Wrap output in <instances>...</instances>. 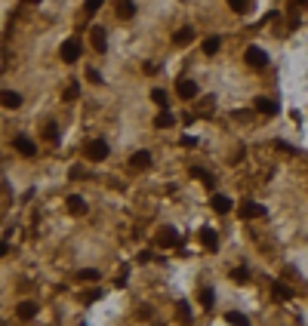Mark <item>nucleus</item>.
Segmentation results:
<instances>
[{
    "label": "nucleus",
    "instance_id": "b1692460",
    "mask_svg": "<svg viewBox=\"0 0 308 326\" xmlns=\"http://www.w3.org/2000/svg\"><path fill=\"white\" fill-rule=\"evenodd\" d=\"M231 280L234 283H247L250 280V271H247V268H231Z\"/></svg>",
    "mask_w": 308,
    "mask_h": 326
},
{
    "label": "nucleus",
    "instance_id": "e433bc0d",
    "mask_svg": "<svg viewBox=\"0 0 308 326\" xmlns=\"http://www.w3.org/2000/svg\"><path fill=\"white\" fill-rule=\"evenodd\" d=\"M25 3H40V0H25Z\"/></svg>",
    "mask_w": 308,
    "mask_h": 326
},
{
    "label": "nucleus",
    "instance_id": "aec40b11",
    "mask_svg": "<svg viewBox=\"0 0 308 326\" xmlns=\"http://www.w3.org/2000/svg\"><path fill=\"white\" fill-rule=\"evenodd\" d=\"M191 176H195V179H200L203 185H207V188H216V179L210 176V172H203L200 166H195V169H191Z\"/></svg>",
    "mask_w": 308,
    "mask_h": 326
},
{
    "label": "nucleus",
    "instance_id": "473e14b6",
    "mask_svg": "<svg viewBox=\"0 0 308 326\" xmlns=\"http://www.w3.org/2000/svg\"><path fill=\"white\" fill-rule=\"evenodd\" d=\"M86 77H89V80H93V83H102V74L96 71V68H89V71H86Z\"/></svg>",
    "mask_w": 308,
    "mask_h": 326
},
{
    "label": "nucleus",
    "instance_id": "dca6fc26",
    "mask_svg": "<svg viewBox=\"0 0 308 326\" xmlns=\"http://www.w3.org/2000/svg\"><path fill=\"white\" fill-rule=\"evenodd\" d=\"M195 40V28H179L176 34H173V43L176 46H185V43H191Z\"/></svg>",
    "mask_w": 308,
    "mask_h": 326
},
{
    "label": "nucleus",
    "instance_id": "1a4fd4ad",
    "mask_svg": "<svg viewBox=\"0 0 308 326\" xmlns=\"http://www.w3.org/2000/svg\"><path fill=\"white\" fill-rule=\"evenodd\" d=\"M176 92H179L182 99H195V96H197V83H195V80H185V77H182L179 83H176Z\"/></svg>",
    "mask_w": 308,
    "mask_h": 326
},
{
    "label": "nucleus",
    "instance_id": "4468645a",
    "mask_svg": "<svg viewBox=\"0 0 308 326\" xmlns=\"http://www.w3.org/2000/svg\"><path fill=\"white\" fill-rule=\"evenodd\" d=\"M130 163L136 169H148V166H151V154H148V151H136V154L130 157Z\"/></svg>",
    "mask_w": 308,
    "mask_h": 326
},
{
    "label": "nucleus",
    "instance_id": "f03ea898",
    "mask_svg": "<svg viewBox=\"0 0 308 326\" xmlns=\"http://www.w3.org/2000/svg\"><path fill=\"white\" fill-rule=\"evenodd\" d=\"M86 157L93 163H102L108 157V142H105V138H93V142L86 145Z\"/></svg>",
    "mask_w": 308,
    "mask_h": 326
},
{
    "label": "nucleus",
    "instance_id": "c756f323",
    "mask_svg": "<svg viewBox=\"0 0 308 326\" xmlns=\"http://www.w3.org/2000/svg\"><path fill=\"white\" fill-rule=\"evenodd\" d=\"M176 314H179V317H182V320H185V323L191 320V308L185 305V301H179V305H176Z\"/></svg>",
    "mask_w": 308,
    "mask_h": 326
},
{
    "label": "nucleus",
    "instance_id": "6ab92c4d",
    "mask_svg": "<svg viewBox=\"0 0 308 326\" xmlns=\"http://www.w3.org/2000/svg\"><path fill=\"white\" fill-rule=\"evenodd\" d=\"M231 200H228V197H219V194H216L213 197V209H216V213H219V216H225V213H231Z\"/></svg>",
    "mask_w": 308,
    "mask_h": 326
},
{
    "label": "nucleus",
    "instance_id": "2f4dec72",
    "mask_svg": "<svg viewBox=\"0 0 308 326\" xmlns=\"http://www.w3.org/2000/svg\"><path fill=\"white\" fill-rule=\"evenodd\" d=\"M99 6H102V0H84V9H86L89 16H93V13H96Z\"/></svg>",
    "mask_w": 308,
    "mask_h": 326
},
{
    "label": "nucleus",
    "instance_id": "72a5a7b5",
    "mask_svg": "<svg viewBox=\"0 0 308 326\" xmlns=\"http://www.w3.org/2000/svg\"><path fill=\"white\" fill-rule=\"evenodd\" d=\"M86 172H84V166H71V179H84Z\"/></svg>",
    "mask_w": 308,
    "mask_h": 326
},
{
    "label": "nucleus",
    "instance_id": "7ed1b4c3",
    "mask_svg": "<svg viewBox=\"0 0 308 326\" xmlns=\"http://www.w3.org/2000/svg\"><path fill=\"white\" fill-rule=\"evenodd\" d=\"M244 59H247L250 68H265L268 65V55H265V50H259V46H247Z\"/></svg>",
    "mask_w": 308,
    "mask_h": 326
},
{
    "label": "nucleus",
    "instance_id": "20e7f679",
    "mask_svg": "<svg viewBox=\"0 0 308 326\" xmlns=\"http://www.w3.org/2000/svg\"><path fill=\"white\" fill-rule=\"evenodd\" d=\"M157 246H179V231L173 225H164L157 231Z\"/></svg>",
    "mask_w": 308,
    "mask_h": 326
},
{
    "label": "nucleus",
    "instance_id": "423d86ee",
    "mask_svg": "<svg viewBox=\"0 0 308 326\" xmlns=\"http://www.w3.org/2000/svg\"><path fill=\"white\" fill-rule=\"evenodd\" d=\"M89 43H93L96 53H105V50H108V34H105V28H102V25H96L93 31H89Z\"/></svg>",
    "mask_w": 308,
    "mask_h": 326
},
{
    "label": "nucleus",
    "instance_id": "393cba45",
    "mask_svg": "<svg viewBox=\"0 0 308 326\" xmlns=\"http://www.w3.org/2000/svg\"><path fill=\"white\" fill-rule=\"evenodd\" d=\"M228 6H231L234 9V13H250V0H228Z\"/></svg>",
    "mask_w": 308,
    "mask_h": 326
},
{
    "label": "nucleus",
    "instance_id": "f3484780",
    "mask_svg": "<svg viewBox=\"0 0 308 326\" xmlns=\"http://www.w3.org/2000/svg\"><path fill=\"white\" fill-rule=\"evenodd\" d=\"M271 296H275L278 301H290L293 299V289L283 286V283H271Z\"/></svg>",
    "mask_w": 308,
    "mask_h": 326
},
{
    "label": "nucleus",
    "instance_id": "7c9ffc66",
    "mask_svg": "<svg viewBox=\"0 0 308 326\" xmlns=\"http://www.w3.org/2000/svg\"><path fill=\"white\" fill-rule=\"evenodd\" d=\"M102 296H105V293H102V289H89V293H84L81 299H84V301H99Z\"/></svg>",
    "mask_w": 308,
    "mask_h": 326
},
{
    "label": "nucleus",
    "instance_id": "a878e982",
    "mask_svg": "<svg viewBox=\"0 0 308 326\" xmlns=\"http://www.w3.org/2000/svg\"><path fill=\"white\" fill-rule=\"evenodd\" d=\"M43 138H47V142H56V138H59V126L47 123V126H43Z\"/></svg>",
    "mask_w": 308,
    "mask_h": 326
},
{
    "label": "nucleus",
    "instance_id": "f704fd0d",
    "mask_svg": "<svg viewBox=\"0 0 308 326\" xmlns=\"http://www.w3.org/2000/svg\"><path fill=\"white\" fill-rule=\"evenodd\" d=\"M182 145L191 148V145H197V138H195V136H182Z\"/></svg>",
    "mask_w": 308,
    "mask_h": 326
},
{
    "label": "nucleus",
    "instance_id": "bb28decb",
    "mask_svg": "<svg viewBox=\"0 0 308 326\" xmlns=\"http://www.w3.org/2000/svg\"><path fill=\"white\" fill-rule=\"evenodd\" d=\"M213 301H216L213 289H200V305H203V308H213Z\"/></svg>",
    "mask_w": 308,
    "mask_h": 326
},
{
    "label": "nucleus",
    "instance_id": "4be33fe9",
    "mask_svg": "<svg viewBox=\"0 0 308 326\" xmlns=\"http://www.w3.org/2000/svg\"><path fill=\"white\" fill-rule=\"evenodd\" d=\"M219 46H222V37H207V40H203V53L216 55V53H219Z\"/></svg>",
    "mask_w": 308,
    "mask_h": 326
},
{
    "label": "nucleus",
    "instance_id": "412c9836",
    "mask_svg": "<svg viewBox=\"0 0 308 326\" xmlns=\"http://www.w3.org/2000/svg\"><path fill=\"white\" fill-rule=\"evenodd\" d=\"M225 320H228V323H231V326H250V320L244 317V314H241V311H228V314H225Z\"/></svg>",
    "mask_w": 308,
    "mask_h": 326
},
{
    "label": "nucleus",
    "instance_id": "6e6552de",
    "mask_svg": "<svg viewBox=\"0 0 308 326\" xmlns=\"http://www.w3.org/2000/svg\"><path fill=\"white\" fill-rule=\"evenodd\" d=\"M237 213H241V218H262V216H265V206H259L253 200H244Z\"/></svg>",
    "mask_w": 308,
    "mask_h": 326
},
{
    "label": "nucleus",
    "instance_id": "5701e85b",
    "mask_svg": "<svg viewBox=\"0 0 308 326\" xmlns=\"http://www.w3.org/2000/svg\"><path fill=\"white\" fill-rule=\"evenodd\" d=\"M151 102H154L161 111H167V105H169V99H167V92H164V89H151Z\"/></svg>",
    "mask_w": 308,
    "mask_h": 326
},
{
    "label": "nucleus",
    "instance_id": "f8f14e48",
    "mask_svg": "<svg viewBox=\"0 0 308 326\" xmlns=\"http://www.w3.org/2000/svg\"><path fill=\"white\" fill-rule=\"evenodd\" d=\"M16 317H19V320H31V317H37V305H34V301H22V305L16 308Z\"/></svg>",
    "mask_w": 308,
    "mask_h": 326
},
{
    "label": "nucleus",
    "instance_id": "cd10ccee",
    "mask_svg": "<svg viewBox=\"0 0 308 326\" xmlns=\"http://www.w3.org/2000/svg\"><path fill=\"white\" fill-rule=\"evenodd\" d=\"M77 96H81V86H77V83H68V86H65V102H74Z\"/></svg>",
    "mask_w": 308,
    "mask_h": 326
},
{
    "label": "nucleus",
    "instance_id": "39448f33",
    "mask_svg": "<svg viewBox=\"0 0 308 326\" xmlns=\"http://www.w3.org/2000/svg\"><path fill=\"white\" fill-rule=\"evenodd\" d=\"M253 108H256L259 114H265V117H275V114L280 111V105H278L275 99H265V96H259V99L253 102Z\"/></svg>",
    "mask_w": 308,
    "mask_h": 326
},
{
    "label": "nucleus",
    "instance_id": "9b49d317",
    "mask_svg": "<svg viewBox=\"0 0 308 326\" xmlns=\"http://www.w3.org/2000/svg\"><path fill=\"white\" fill-rule=\"evenodd\" d=\"M133 16H136V3H133V0H117V19L130 22Z\"/></svg>",
    "mask_w": 308,
    "mask_h": 326
},
{
    "label": "nucleus",
    "instance_id": "9d476101",
    "mask_svg": "<svg viewBox=\"0 0 308 326\" xmlns=\"http://www.w3.org/2000/svg\"><path fill=\"white\" fill-rule=\"evenodd\" d=\"M200 243H203L210 252L219 249V237H216V231H210V228H200Z\"/></svg>",
    "mask_w": 308,
    "mask_h": 326
},
{
    "label": "nucleus",
    "instance_id": "c85d7f7f",
    "mask_svg": "<svg viewBox=\"0 0 308 326\" xmlns=\"http://www.w3.org/2000/svg\"><path fill=\"white\" fill-rule=\"evenodd\" d=\"M77 277L81 280H99V271L96 268H84V271H77Z\"/></svg>",
    "mask_w": 308,
    "mask_h": 326
},
{
    "label": "nucleus",
    "instance_id": "c9c22d12",
    "mask_svg": "<svg viewBox=\"0 0 308 326\" xmlns=\"http://www.w3.org/2000/svg\"><path fill=\"white\" fill-rule=\"evenodd\" d=\"M293 6H308V0H293Z\"/></svg>",
    "mask_w": 308,
    "mask_h": 326
},
{
    "label": "nucleus",
    "instance_id": "a211bd4d",
    "mask_svg": "<svg viewBox=\"0 0 308 326\" xmlns=\"http://www.w3.org/2000/svg\"><path fill=\"white\" fill-rule=\"evenodd\" d=\"M154 126H157V130H169V126H176V117H173L169 111H161V114L154 117Z\"/></svg>",
    "mask_w": 308,
    "mask_h": 326
},
{
    "label": "nucleus",
    "instance_id": "ddd939ff",
    "mask_svg": "<svg viewBox=\"0 0 308 326\" xmlns=\"http://www.w3.org/2000/svg\"><path fill=\"white\" fill-rule=\"evenodd\" d=\"M68 213H71V216H84V213H86L84 197H77V194H71V197H68Z\"/></svg>",
    "mask_w": 308,
    "mask_h": 326
},
{
    "label": "nucleus",
    "instance_id": "f257e3e1",
    "mask_svg": "<svg viewBox=\"0 0 308 326\" xmlns=\"http://www.w3.org/2000/svg\"><path fill=\"white\" fill-rule=\"evenodd\" d=\"M59 55H62V62H68V65H74L77 59H81V40H77V37H71V40H65V43H62V50H59Z\"/></svg>",
    "mask_w": 308,
    "mask_h": 326
},
{
    "label": "nucleus",
    "instance_id": "0eeeda50",
    "mask_svg": "<svg viewBox=\"0 0 308 326\" xmlns=\"http://www.w3.org/2000/svg\"><path fill=\"white\" fill-rule=\"evenodd\" d=\"M13 148L19 151V154H25V157H34V154H37V145H34L28 136H16V138H13Z\"/></svg>",
    "mask_w": 308,
    "mask_h": 326
},
{
    "label": "nucleus",
    "instance_id": "2eb2a0df",
    "mask_svg": "<svg viewBox=\"0 0 308 326\" xmlns=\"http://www.w3.org/2000/svg\"><path fill=\"white\" fill-rule=\"evenodd\" d=\"M0 99H3V108H9V111H16L19 105H22V96L13 92V89H3V96H0Z\"/></svg>",
    "mask_w": 308,
    "mask_h": 326
}]
</instances>
